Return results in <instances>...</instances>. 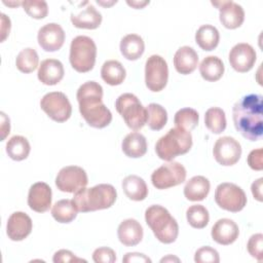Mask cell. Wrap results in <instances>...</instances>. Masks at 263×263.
Here are the masks:
<instances>
[{"mask_svg": "<svg viewBox=\"0 0 263 263\" xmlns=\"http://www.w3.org/2000/svg\"><path fill=\"white\" fill-rule=\"evenodd\" d=\"M122 262L124 263H141V262H146V263H151V259L148 258L146 255L142 253H126L125 256L122 258Z\"/></svg>", "mask_w": 263, "mask_h": 263, "instance_id": "ee69618b", "label": "cell"}, {"mask_svg": "<svg viewBox=\"0 0 263 263\" xmlns=\"http://www.w3.org/2000/svg\"><path fill=\"white\" fill-rule=\"evenodd\" d=\"M32 228L33 222L26 213L14 212L7 220L6 233L11 240L21 241L32 232Z\"/></svg>", "mask_w": 263, "mask_h": 263, "instance_id": "ac0fdd59", "label": "cell"}, {"mask_svg": "<svg viewBox=\"0 0 263 263\" xmlns=\"http://www.w3.org/2000/svg\"><path fill=\"white\" fill-rule=\"evenodd\" d=\"M3 4L7 5V6H11V7H14V6H18V5H22V2H16V1H3Z\"/></svg>", "mask_w": 263, "mask_h": 263, "instance_id": "681fc988", "label": "cell"}, {"mask_svg": "<svg viewBox=\"0 0 263 263\" xmlns=\"http://www.w3.org/2000/svg\"><path fill=\"white\" fill-rule=\"evenodd\" d=\"M102 14L91 4H88L82 11L77 14L71 13V22L78 29L95 30L102 23Z\"/></svg>", "mask_w": 263, "mask_h": 263, "instance_id": "cb8c5ba5", "label": "cell"}, {"mask_svg": "<svg viewBox=\"0 0 263 263\" xmlns=\"http://www.w3.org/2000/svg\"><path fill=\"white\" fill-rule=\"evenodd\" d=\"M115 108L118 114L123 118L126 125L139 130L147 123V111L140 100L130 92L120 95L115 101Z\"/></svg>", "mask_w": 263, "mask_h": 263, "instance_id": "52a82bcc", "label": "cell"}, {"mask_svg": "<svg viewBox=\"0 0 263 263\" xmlns=\"http://www.w3.org/2000/svg\"><path fill=\"white\" fill-rule=\"evenodd\" d=\"M192 144L191 133L176 126L158 139L155 144V152L160 159L172 161L177 156L186 154Z\"/></svg>", "mask_w": 263, "mask_h": 263, "instance_id": "5b68a950", "label": "cell"}, {"mask_svg": "<svg viewBox=\"0 0 263 263\" xmlns=\"http://www.w3.org/2000/svg\"><path fill=\"white\" fill-rule=\"evenodd\" d=\"M122 190L126 197L135 201L144 200L148 195V187L144 179L137 175L126 176L121 183Z\"/></svg>", "mask_w": 263, "mask_h": 263, "instance_id": "484cf974", "label": "cell"}, {"mask_svg": "<svg viewBox=\"0 0 263 263\" xmlns=\"http://www.w3.org/2000/svg\"><path fill=\"white\" fill-rule=\"evenodd\" d=\"M10 27V18L5 13H1V42H3L9 35Z\"/></svg>", "mask_w": 263, "mask_h": 263, "instance_id": "f6af8a7d", "label": "cell"}, {"mask_svg": "<svg viewBox=\"0 0 263 263\" xmlns=\"http://www.w3.org/2000/svg\"><path fill=\"white\" fill-rule=\"evenodd\" d=\"M52 261L54 263H60V262H75V261H85L83 259L77 258L71 251L69 250H59L58 252L54 253Z\"/></svg>", "mask_w": 263, "mask_h": 263, "instance_id": "7bdbcfd3", "label": "cell"}, {"mask_svg": "<svg viewBox=\"0 0 263 263\" xmlns=\"http://www.w3.org/2000/svg\"><path fill=\"white\" fill-rule=\"evenodd\" d=\"M96 58L97 45L90 37L79 35L72 39L69 61L75 71L79 73L89 72L96 64Z\"/></svg>", "mask_w": 263, "mask_h": 263, "instance_id": "8992f818", "label": "cell"}, {"mask_svg": "<svg viewBox=\"0 0 263 263\" xmlns=\"http://www.w3.org/2000/svg\"><path fill=\"white\" fill-rule=\"evenodd\" d=\"M40 107L55 122H65L72 114V106L69 99L61 91L45 93L40 101Z\"/></svg>", "mask_w": 263, "mask_h": 263, "instance_id": "30bf717a", "label": "cell"}, {"mask_svg": "<svg viewBox=\"0 0 263 263\" xmlns=\"http://www.w3.org/2000/svg\"><path fill=\"white\" fill-rule=\"evenodd\" d=\"M219 9V18L226 29H236L240 27L245 21L243 8L234 1L212 2Z\"/></svg>", "mask_w": 263, "mask_h": 263, "instance_id": "2e32d148", "label": "cell"}, {"mask_svg": "<svg viewBox=\"0 0 263 263\" xmlns=\"http://www.w3.org/2000/svg\"><path fill=\"white\" fill-rule=\"evenodd\" d=\"M211 184L208 178L203 176H194L186 182L184 187V196L190 201H201L210 192Z\"/></svg>", "mask_w": 263, "mask_h": 263, "instance_id": "d4e9b609", "label": "cell"}, {"mask_svg": "<svg viewBox=\"0 0 263 263\" xmlns=\"http://www.w3.org/2000/svg\"><path fill=\"white\" fill-rule=\"evenodd\" d=\"M194 261L196 263H219L220 257L216 249L204 246L199 248L194 254Z\"/></svg>", "mask_w": 263, "mask_h": 263, "instance_id": "f35d334b", "label": "cell"}, {"mask_svg": "<svg viewBox=\"0 0 263 263\" xmlns=\"http://www.w3.org/2000/svg\"><path fill=\"white\" fill-rule=\"evenodd\" d=\"M225 71L222 60L216 55L205 57L199 65V73L201 77L210 82L219 80Z\"/></svg>", "mask_w": 263, "mask_h": 263, "instance_id": "83f0119b", "label": "cell"}, {"mask_svg": "<svg viewBox=\"0 0 263 263\" xmlns=\"http://www.w3.org/2000/svg\"><path fill=\"white\" fill-rule=\"evenodd\" d=\"M172 260H176V261H179V259L178 258H172V256H168V257H165V258H162L161 260H160V262H166V261H172Z\"/></svg>", "mask_w": 263, "mask_h": 263, "instance_id": "f907efd6", "label": "cell"}, {"mask_svg": "<svg viewBox=\"0 0 263 263\" xmlns=\"http://www.w3.org/2000/svg\"><path fill=\"white\" fill-rule=\"evenodd\" d=\"M92 260L96 263H113L116 261V254L111 248L101 247L93 251Z\"/></svg>", "mask_w": 263, "mask_h": 263, "instance_id": "60d3db41", "label": "cell"}, {"mask_svg": "<svg viewBox=\"0 0 263 263\" xmlns=\"http://www.w3.org/2000/svg\"><path fill=\"white\" fill-rule=\"evenodd\" d=\"M186 218L189 225L196 229L204 228L210 221L209 211L202 204H192L186 211Z\"/></svg>", "mask_w": 263, "mask_h": 263, "instance_id": "8d00e7d4", "label": "cell"}, {"mask_svg": "<svg viewBox=\"0 0 263 263\" xmlns=\"http://www.w3.org/2000/svg\"><path fill=\"white\" fill-rule=\"evenodd\" d=\"M88 178L86 172L78 165L62 167L55 177V186L62 192L76 193L86 187Z\"/></svg>", "mask_w": 263, "mask_h": 263, "instance_id": "7c38bea8", "label": "cell"}, {"mask_svg": "<svg viewBox=\"0 0 263 263\" xmlns=\"http://www.w3.org/2000/svg\"><path fill=\"white\" fill-rule=\"evenodd\" d=\"M52 192L51 188L45 182L34 183L28 193V205L37 213H44L49 210L51 205Z\"/></svg>", "mask_w": 263, "mask_h": 263, "instance_id": "e0dca14e", "label": "cell"}, {"mask_svg": "<svg viewBox=\"0 0 263 263\" xmlns=\"http://www.w3.org/2000/svg\"><path fill=\"white\" fill-rule=\"evenodd\" d=\"M66 34L61 25L48 23L41 27L37 34V40L40 47L48 52L57 51L64 45Z\"/></svg>", "mask_w": 263, "mask_h": 263, "instance_id": "5bb4252c", "label": "cell"}, {"mask_svg": "<svg viewBox=\"0 0 263 263\" xmlns=\"http://www.w3.org/2000/svg\"><path fill=\"white\" fill-rule=\"evenodd\" d=\"M65 70L61 61L57 59H46L41 62L38 68L37 77L45 85H55L64 77Z\"/></svg>", "mask_w": 263, "mask_h": 263, "instance_id": "ffe728a7", "label": "cell"}, {"mask_svg": "<svg viewBox=\"0 0 263 263\" xmlns=\"http://www.w3.org/2000/svg\"><path fill=\"white\" fill-rule=\"evenodd\" d=\"M232 119L236 130L247 140L259 141L263 135V98L250 93L240 98L232 108Z\"/></svg>", "mask_w": 263, "mask_h": 263, "instance_id": "6da1fadb", "label": "cell"}, {"mask_svg": "<svg viewBox=\"0 0 263 263\" xmlns=\"http://www.w3.org/2000/svg\"><path fill=\"white\" fill-rule=\"evenodd\" d=\"M248 164L254 171H262L263 162H262V149H254L248 155Z\"/></svg>", "mask_w": 263, "mask_h": 263, "instance_id": "b9f144b4", "label": "cell"}, {"mask_svg": "<svg viewBox=\"0 0 263 263\" xmlns=\"http://www.w3.org/2000/svg\"><path fill=\"white\" fill-rule=\"evenodd\" d=\"M262 178H259L258 180H256L255 182H253L252 186H251V190H252V194L254 196L255 199H257L258 201H262Z\"/></svg>", "mask_w": 263, "mask_h": 263, "instance_id": "bcb514c9", "label": "cell"}, {"mask_svg": "<svg viewBox=\"0 0 263 263\" xmlns=\"http://www.w3.org/2000/svg\"><path fill=\"white\" fill-rule=\"evenodd\" d=\"M126 3L129 6L136 8V9H139V8H143L145 5L149 4V1H126Z\"/></svg>", "mask_w": 263, "mask_h": 263, "instance_id": "c3c4849f", "label": "cell"}, {"mask_svg": "<svg viewBox=\"0 0 263 263\" xmlns=\"http://www.w3.org/2000/svg\"><path fill=\"white\" fill-rule=\"evenodd\" d=\"M79 112L86 123L95 128H104L112 121V113L103 103V87L96 81H86L77 90Z\"/></svg>", "mask_w": 263, "mask_h": 263, "instance_id": "7a4b0ae2", "label": "cell"}, {"mask_svg": "<svg viewBox=\"0 0 263 263\" xmlns=\"http://www.w3.org/2000/svg\"><path fill=\"white\" fill-rule=\"evenodd\" d=\"M147 123L152 130H160L167 122V112L159 104L151 103L146 107Z\"/></svg>", "mask_w": 263, "mask_h": 263, "instance_id": "836d02e7", "label": "cell"}, {"mask_svg": "<svg viewBox=\"0 0 263 263\" xmlns=\"http://www.w3.org/2000/svg\"><path fill=\"white\" fill-rule=\"evenodd\" d=\"M199 121V114L195 109L182 108L178 110L174 117V123L177 127L190 132L195 128Z\"/></svg>", "mask_w": 263, "mask_h": 263, "instance_id": "d590c367", "label": "cell"}, {"mask_svg": "<svg viewBox=\"0 0 263 263\" xmlns=\"http://www.w3.org/2000/svg\"><path fill=\"white\" fill-rule=\"evenodd\" d=\"M39 63V57L37 51L34 48L27 47L22 49L16 59H15V66L22 73H31L37 67Z\"/></svg>", "mask_w": 263, "mask_h": 263, "instance_id": "e575fe53", "label": "cell"}, {"mask_svg": "<svg viewBox=\"0 0 263 263\" xmlns=\"http://www.w3.org/2000/svg\"><path fill=\"white\" fill-rule=\"evenodd\" d=\"M145 221L155 237L162 243L176 241L179 225L171 213L160 204H152L145 211Z\"/></svg>", "mask_w": 263, "mask_h": 263, "instance_id": "277c9868", "label": "cell"}, {"mask_svg": "<svg viewBox=\"0 0 263 263\" xmlns=\"http://www.w3.org/2000/svg\"><path fill=\"white\" fill-rule=\"evenodd\" d=\"M257 54L249 43H237L229 51L230 66L239 73L249 72L255 65Z\"/></svg>", "mask_w": 263, "mask_h": 263, "instance_id": "9a60e30c", "label": "cell"}, {"mask_svg": "<svg viewBox=\"0 0 263 263\" xmlns=\"http://www.w3.org/2000/svg\"><path fill=\"white\" fill-rule=\"evenodd\" d=\"M77 209L72 199L58 200L51 208V216L59 223H70L77 217Z\"/></svg>", "mask_w": 263, "mask_h": 263, "instance_id": "1f68e13d", "label": "cell"}, {"mask_svg": "<svg viewBox=\"0 0 263 263\" xmlns=\"http://www.w3.org/2000/svg\"><path fill=\"white\" fill-rule=\"evenodd\" d=\"M1 141H3L6 136L10 133V121L4 112H1Z\"/></svg>", "mask_w": 263, "mask_h": 263, "instance_id": "7dc6e473", "label": "cell"}, {"mask_svg": "<svg viewBox=\"0 0 263 263\" xmlns=\"http://www.w3.org/2000/svg\"><path fill=\"white\" fill-rule=\"evenodd\" d=\"M262 247H263V234L262 233H256L253 234L247 243V249L249 254L257 259L258 261H262Z\"/></svg>", "mask_w": 263, "mask_h": 263, "instance_id": "ab89813d", "label": "cell"}, {"mask_svg": "<svg viewBox=\"0 0 263 263\" xmlns=\"http://www.w3.org/2000/svg\"><path fill=\"white\" fill-rule=\"evenodd\" d=\"M147 140L138 132H132L127 134L121 143V149L123 153L130 158H139L147 152Z\"/></svg>", "mask_w": 263, "mask_h": 263, "instance_id": "603a6c76", "label": "cell"}, {"mask_svg": "<svg viewBox=\"0 0 263 263\" xmlns=\"http://www.w3.org/2000/svg\"><path fill=\"white\" fill-rule=\"evenodd\" d=\"M239 234V228L237 224L228 218L219 219L211 230V235L214 241L222 246H228L233 243Z\"/></svg>", "mask_w": 263, "mask_h": 263, "instance_id": "d6986e66", "label": "cell"}, {"mask_svg": "<svg viewBox=\"0 0 263 263\" xmlns=\"http://www.w3.org/2000/svg\"><path fill=\"white\" fill-rule=\"evenodd\" d=\"M117 192L111 184H98L82 188L74 193L73 202L78 212L88 213L111 208L116 201Z\"/></svg>", "mask_w": 263, "mask_h": 263, "instance_id": "3957f363", "label": "cell"}, {"mask_svg": "<svg viewBox=\"0 0 263 263\" xmlns=\"http://www.w3.org/2000/svg\"><path fill=\"white\" fill-rule=\"evenodd\" d=\"M220 41V34L216 27L212 25L200 26L195 33L196 44L205 51H211L215 49Z\"/></svg>", "mask_w": 263, "mask_h": 263, "instance_id": "f546056e", "label": "cell"}, {"mask_svg": "<svg viewBox=\"0 0 263 263\" xmlns=\"http://www.w3.org/2000/svg\"><path fill=\"white\" fill-rule=\"evenodd\" d=\"M120 52L128 61H136L142 57L145 50L143 38L138 34H127L120 41Z\"/></svg>", "mask_w": 263, "mask_h": 263, "instance_id": "4316f807", "label": "cell"}, {"mask_svg": "<svg viewBox=\"0 0 263 263\" xmlns=\"http://www.w3.org/2000/svg\"><path fill=\"white\" fill-rule=\"evenodd\" d=\"M22 6L26 13L36 20H41L46 17L48 13V5L45 1L41 0H26L22 1Z\"/></svg>", "mask_w": 263, "mask_h": 263, "instance_id": "74e56055", "label": "cell"}, {"mask_svg": "<svg viewBox=\"0 0 263 263\" xmlns=\"http://www.w3.org/2000/svg\"><path fill=\"white\" fill-rule=\"evenodd\" d=\"M126 76V71L122 64L116 60L106 61L101 68V77L109 85L121 84Z\"/></svg>", "mask_w": 263, "mask_h": 263, "instance_id": "f1b7e54d", "label": "cell"}, {"mask_svg": "<svg viewBox=\"0 0 263 263\" xmlns=\"http://www.w3.org/2000/svg\"><path fill=\"white\" fill-rule=\"evenodd\" d=\"M186 168L177 161H167L151 175L152 185L159 190L168 189L182 184L186 180Z\"/></svg>", "mask_w": 263, "mask_h": 263, "instance_id": "9c48e42d", "label": "cell"}, {"mask_svg": "<svg viewBox=\"0 0 263 263\" xmlns=\"http://www.w3.org/2000/svg\"><path fill=\"white\" fill-rule=\"evenodd\" d=\"M204 124L213 134H221L226 128V116L224 110L219 107H211L205 111Z\"/></svg>", "mask_w": 263, "mask_h": 263, "instance_id": "d6a6232c", "label": "cell"}, {"mask_svg": "<svg viewBox=\"0 0 263 263\" xmlns=\"http://www.w3.org/2000/svg\"><path fill=\"white\" fill-rule=\"evenodd\" d=\"M168 67L166 61L158 54L150 55L145 64V83L149 90L158 92L167 83Z\"/></svg>", "mask_w": 263, "mask_h": 263, "instance_id": "8fae6325", "label": "cell"}, {"mask_svg": "<svg viewBox=\"0 0 263 263\" xmlns=\"http://www.w3.org/2000/svg\"><path fill=\"white\" fill-rule=\"evenodd\" d=\"M213 155L215 160L224 166L235 164L241 156V146L234 138L224 136L214 144Z\"/></svg>", "mask_w": 263, "mask_h": 263, "instance_id": "4fadbf2b", "label": "cell"}, {"mask_svg": "<svg viewBox=\"0 0 263 263\" xmlns=\"http://www.w3.org/2000/svg\"><path fill=\"white\" fill-rule=\"evenodd\" d=\"M215 201L223 210L237 213L247 204V195L245 191L233 183L224 182L217 186L215 190Z\"/></svg>", "mask_w": 263, "mask_h": 263, "instance_id": "ba28073f", "label": "cell"}, {"mask_svg": "<svg viewBox=\"0 0 263 263\" xmlns=\"http://www.w3.org/2000/svg\"><path fill=\"white\" fill-rule=\"evenodd\" d=\"M31 151V146L27 138L23 136H13L6 143L7 155L15 161L26 159Z\"/></svg>", "mask_w": 263, "mask_h": 263, "instance_id": "4dcf8cb0", "label": "cell"}, {"mask_svg": "<svg viewBox=\"0 0 263 263\" xmlns=\"http://www.w3.org/2000/svg\"><path fill=\"white\" fill-rule=\"evenodd\" d=\"M143 235V227L136 219H125L117 228L118 239L125 247L137 246L141 242Z\"/></svg>", "mask_w": 263, "mask_h": 263, "instance_id": "44dd1931", "label": "cell"}, {"mask_svg": "<svg viewBox=\"0 0 263 263\" xmlns=\"http://www.w3.org/2000/svg\"><path fill=\"white\" fill-rule=\"evenodd\" d=\"M198 64V54L190 46H181L174 55V66L178 73L183 75L191 74Z\"/></svg>", "mask_w": 263, "mask_h": 263, "instance_id": "7402d4cb", "label": "cell"}]
</instances>
